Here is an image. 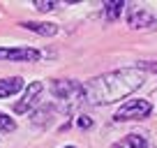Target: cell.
Segmentation results:
<instances>
[{"mask_svg": "<svg viewBox=\"0 0 157 148\" xmlns=\"http://www.w3.org/2000/svg\"><path fill=\"white\" fill-rule=\"evenodd\" d=\"M0 60H16V63H35L39 60V51L35 49H0Z\"/></svg>", "mask_w": 157, "mask_h": 148, "instance_id": "obj_5", "label": "cell"}, {"mask_svg": "<svg viewBox=\"0 0 157 148\" xmlns=\"http://www.w3.org/2000/svg\"><path fill=\"white\" fill-rule=\"evenodd\" d=\"M23 28L33 30V33H39V35H44V37H51V35L58 33V25L53 23H37V21H25Z\"/></svg>", "mask_w": 157, "mask_h": 148, "instance_id": "obj_9", "label": "cell"}, {"mask_svg": "<svg viewBox=\"0 0 157 148\" xmlns=\"http://www.w3.org/2000/svg\"><path fill=\"white\" fill-rule=\"evenodd\" d=\"M42 81H33V84L28 86V90H25V95H23V99L21 102H16L14 104V111L16 114H25L30 107H33L35 102H37V97H39V93H42Z\"/></svg>", "mask_w": 157, "mask_h": 148, "instance_id": "obj_6", "label": "cell"}, {"mask_svg": "<svg viewBox=\"0 0 157 148\" xmlns=\"http://www.w3.org/2000/svg\"><path fill=\"white\" fill-rule=\"evenodd\" d=\"M139 69H150V72H157L155 63H139Z\"/></svg>", "mask_w": 157, "mask_h": 148, "instance_id": "obj_14", "label": "cell"}, {"mask_svg": "<svg viewBox=\"0 0 157 148\" xmlns=\"http://www.w3.org/2000/svg\"><path fill=\"white\" fill-rule=\"evenodd\" d=\"M127 23L132 25L134 30H141V28H155L157 19L148 10H143V7H132V10H129V16H127Z\"/></svg>", "mask_w": 157, "mask_h": 148, "instance_id": "obj_4", "label": "cell"}, {"mask_svg": "<svg viewBox=\"0 0 157 148\" xmlns=\"http://www.w3.org/2000/svg\"><path fill=\"white\" fill-rule=\"evenodd\" d=\"M90 125H93V120H90V116H81V118H78V127H90Z\"/></svg>", "mask_w": 157, "mask_h": 148, "instance_id": "obj_13", "label": "cell"}, {"mask_svg": "<svg viewBox=\"0 0 157 148\" xmlns=\"http://www.w3.org/2000/svg\"><path fill=\"white\" fill-rule=\"evenodd\" d=\"M106 19L109 21H116L118 16H120V10L125 7V2H120V0H116V2H106Z\"/></svg>", "mask_w": 157, "mask_h": 148, "instance_id": "obj_10", "label": "cell"}, {"mask_svg": "<svg viewBox=\"0 0 157 148\" xmlns=\"http://www.w3.org/2000/svg\"><path fill=\"white\" fill-rule=\"evenodd\" d=\"M23 88V79L12 76V79H0V97H12L14 93Z\"/></svg>", "mask_w": 157, "mask_h": 148, "instance_id": "obj_8", "label": "cell"}, {"mask_svg": "<svg viewBox=\"0 0 157 148\" xmlns=\"http://www.w3.org/2000/svg\"><path fill=\"white\" fill-rule=\"evenodd\" d=\"M33 5L37 7L39 12H51V10H56V7H58V2H51V0H49V2H46V0H35Z\"/></svg>", "mask_w": 157, "mask_h": 148, "instance_id": "obj_12", "label": "cell"}, {"mask_svg": "<svg viewBox=\"0 0 157 148\" xmlns=\"http://www.w3.org/2000/svg\"><path fill=\"white\" fill-rule=\"evenodd\" d=\"M152 114V104L148 99H127L123 107L116 111V120H141Z\"/></svg>", "mask_w": 157, "mask_h": 148, "instance_id": "obj_3", "label": "cell"}, {"mask_svg": "<svg viewBox=\"0 0 157 148\" xmlns=\"http://www.w3.org/2000/svg\"><path fill=\"white\" fill-rule=\"evenodd\" d=\"M146 76L141 69H116V72L102 74L97 79L88 81L83 86V99L90 104H109L127 97L136 88H141Z\"/></svg>", "mask_w": 157, "mask_h": 148, "instance_id": "obj_1", "label": "cell"}, {"mask_svg": "<svg viewBox=\"0 0 157 148\" xmlns=\"http://www.w3.org/2000/svg\"><path fill=\"white\" fill-rule=\"evenodd\" d=\"M65 148H76V146H65Z\"/></svg>", "mask_w": 157, "mask_h": 148, "instance_id": "obj_15", "label": "cell"}, {"mask_svg": "<svg viewBox=\"0 0 157 148\" xmlns=\"http://www.w3.org/2000/svg\"><path fill=\"white\" fill-rule=\"evenodd\" d=\"M53 95L65 104V111H72L76 104H81L83 99V86L76 84V81H53L51 86Z\"/></svg>", "mask_w": 157, "mask_h": 148, "instance_id": "obj_2", "label": "cell"}, {"mask_svg": "<svg viewBox=\"0 0 157 148\" xmlns=\"http://www.w3.org/2000/svg\"><path fill=\"white\" fill-rule=\"evenodd\" d=\"M113 148H150V143H148V139L141 137V134H127L125 139L113 143Z\"/></svg>", "mask_w": 157, "mask_h": 148, "instance_id": "obj_7", "label": "cell"}, {"mask_svg": "<svg viewBox=\"0 0 157 148\" xmlns=\"http://www.w3.org/2000/svg\"><path fill=\"white\" fill-rule=\"evenodd\" d=\"M14 127H16L14 120H12L7 114H2V111H0V132H12Z\"/></svg>", "mask_w": 157, "mask_h": 148, "instance_id": "obj_11", "label": "cell"}]
</instances>
